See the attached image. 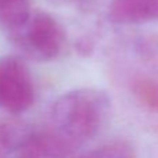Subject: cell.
Masks as SVG:
<instances>
[{
	"mask_svg": "<svg viewBox=\"0 0 158 158\" xmlns=\"http://www.w3.org/2000/svg\"><path fill=\"white\" fill-rule=\"evenodd\" d=\"M107 71L125 103L158 125V33L117 42L107 56Z\"/></svg>",
	"mask_w": 158,
	"mask_h": 158,
	"instance_id": "cell-1",
	"label": "cell"
},
{
	"mask_svg": "<svg viewBox=\"0 0 158 158\" xmlns=\"http://www.w3.org/2000/svg\"><path fill=\"white\" fill-rule=\"evenodd\" d=\"M111 111L112 100L106 90L78 87L65 92L54 101L52 131L77 150L103 132Z\"/></svg>",
	"mask_w": 158,
	"mask_h": 158,
	"instance_id": "cell-2",
	"label": "cell"
},
{
	"mask_svg": "<svg viewBox=\"0 0 158 158\" xmlns=\"http://www.w3.org/2000/svg\"><path fill=\"white\" fill-rule=\"evenodd\" d=\"M10 38L31 60L47 63L60 56L67 33L53 15L38 11L31 14L24 27Z\"/></svg>",
	"mask_w": 158,
	"mask_h": 158,
	"instance_id": "cell-3",
	"label": "cell"
},
{
	"mask_svg": "<svg viewBox=\"0 0 158 158\" xmlns=\"http://www.w3.org/2000/svg\"><path fill=\"white\" fill-rule=\"evenodd\" d=\"M35 103V85L25 61L18 56L0 58V108L13 115L27 112Z\"/></svg>",
	"mask_w": 158,
	"mask_h": 158,
	"instance_id": "cell-4",
	"label": "cell"
},
{
	"mask_svg": "<svg viewBox=\"0 0 158 158\" xmlns=\"http://www.w3.org/2000/svg\"><path fill=\"white\" fill-rule=\"evenodd\" d=\"M75 148L57 133L49 131H32L27 142L17 150L15 158H72Z\"/></svg>",
	"mask_w": 158,
	"mask_h": 158,
	"instance_id": "cell-5",
	"label": "cell"
},
{
	"mask_svg": "<svg viewBox=\"0 0 158 158\" xmlns=\"http://www.w3.org/2000/svg\"><path fill=\"white\" fill-rule=\"evenodd\" d=\"M110 22L117 25H142L158 21V0H110Z\"/></svg>",
	"mask_w": 158,
	"mask_h": 158,
	"instance_id": "cell-6",
	"label": "cell"
},
{
	"mask_svg": "<svg viewBox=\"0 0 158 158\" xmlns=\"http://www.w3.org/2000/svg\"><path fill=\"white\" fill-rule=\"evenodd\" d=\"M31 17L29 0H0V29L8 35L18 32Z\"/></svg>",
	"mask_w": 158,
	"mask_h": 158,
	"instance_id": "cell-7",
	"label": "cell"
},
{
	"mask_svg": "<svg viewBox=\"0 0 158 158\" xmlns=\"http://www.w3.org/2000/svg\"><path fill=\"white\" fill-rule=\"evenodd\" d=\"M32 129L22 123H0V158H8L31 136Z\"/></svg>",
	"mask_w": 158,
	"mask_h": 158,
	"instance_id": "cell-8",
	"label": "cell"
},
{
	"mask_svg": "<svg viewBox=\"0 0 158 158\" xmlns=\"http://www.w3.org/2000/svg\"><path fill=\"white\" fill-rule=\"evenodd\" d=\"M79 158H137V153L131 142L119 139L104 143Z\"/></svg>",
	"mask_w": 158,
	"mask_h": 158,
	"instance_id": "cell-9",
	"label": "cell"
},
{
	"mask_svg": "<svg viewBox=\"0 0 158 158\" xmlns=\"http://www.w3.org/2000/svg\"><path fill=\"white\" fill-rule=\"evenodd\" d=\"M56 4L60 6H69V7H77V8H87L94 6L98 0H52Z\"/></svg>",
	"mask_w": 158,
	"mask_h": 158,
	"instance_id": "cell-10",
	"label": "cell"
}]
</instances>
